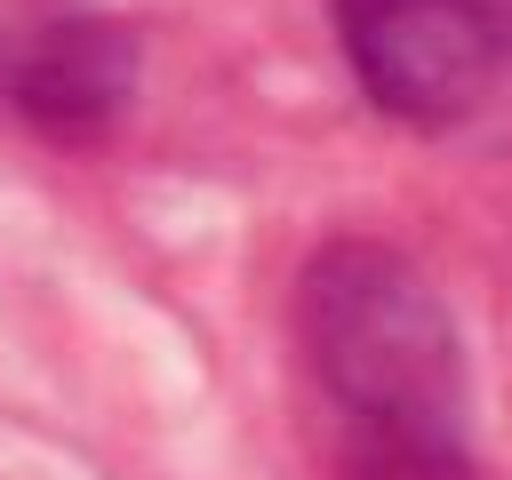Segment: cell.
Instances as JSON below:
<instances>
[{
    "instance_id": "1",
    "label": "cell",
    "mask_w": 512,
    "mask_h": 480,
    "mask_svg": "<svg viewBox=\"0 0 512 480\" xmlns=\"http://www.w3.org/2000/svg\"><path fill=\"white\" fill-rule=\"evenodd\" d=\"M296 344L344 480H472V376L440 288L384 240H328L296 280Z\"/></svg>"
},
{
    "instance_id": "3",
    "label": "cell",
    "mask_w": 512,
    "mask_h": 480,
    "mask_svg": "<svg viewBox=\"0 0 512 480\" xmlns=\"http://www.w3.org/2000/svg\"><path fill=\"white\" fill-rule=\"evenodd\" d=\"M136 96V32L80 8L0 24V104L40 136H96Z\"/></svg>"
},
{
    "instance_id": "2",
    "label": "cell",
    "mask_w": 512,
    "mask_h": 480,
    "mask_svg": "<svg viewBox=\"0 0 512 480\" xmlns=\"http://www.w3.org/2000/svg\"><path fill=\"white\" fill-rule=\"evenodd\" d=\"M360 96L408 128H456L512 80V0H328Z\"/></svg>"
}]
</instances>
